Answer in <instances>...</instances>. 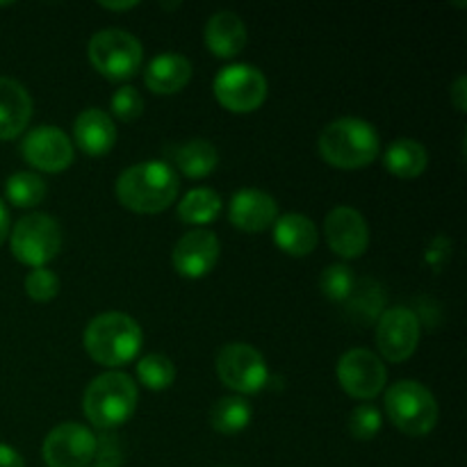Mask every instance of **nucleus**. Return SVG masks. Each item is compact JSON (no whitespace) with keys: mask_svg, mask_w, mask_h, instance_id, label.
<instances>
[{"mask_svg":"<svg viewBox=\"0 0 467 467\" xmlns=\"http://www.w3.org/2000/svg\"><path fill=\"white\" fill-rule=\"evenodd\" d=\"M192 78L190 59L181 53H162L146 67L144 82L153 94H178L185 89Z\"/></svg>","mask_w":467,"mask_h":467,"instance_id":"obj_20","label":"nucleus"},{"mask_svg":"<svg viewBox=\"0 0 467 467\" xmlns=\"http://www.w3.org/2000/svg\"><path fill=\"white\" fill-rule=\"evenodd\" d=\"M383 164L397 178H418L429 164V153L418 140H397L388 146Z\"/></svg>","mask_w":467,"mask_h":467,"instance_id":"obj_22","label":"nucleus"},{"mask_svg":"<svg viewBox=\"0 0 467 467\" xmlns=\"http://www.w3.org/2000/svg\"><path fill=\"white\" fill-rule=\"evenodd\" d=\"M420 342V319L410 308L397 306L386 310L377 324V347L390 363H404L415 354Z\"/></svg>","mask_w":467,"mask_h":467,"instance_id":"obj_12","label":"nucleus"},{"mask_svg":"<svg viewBox=\"0 0 467 467\" xmlns=\"http://www.w3.org/2000/svg\"><path fill=\"white\" fill-rule=\"evenodd\" d=\"M176 164L187 178H205L217 169L219 153L208 140H190L178 146Z\"/></svg>","mask_w":467,"mask_h":467,"instance_id":"obj_23","label":"nucleus"},{"mask_svg":"<svg viewBox=\"0 0 467 467\" xmlns=\"http://www.w3.org/2000/svg\"><path fill=\"white\" fill-rule=\"evenodd\" d=\"M465 87H467L465 76H461L459 80L454 82V87H451V103H454V108L459 109V112H465V108H467V100H465L467 91H465Z\"/></svg>","mask_w":467,"mask_h":467,"instance_id":"obj_32","label":"nucleus"},{"mask_svg":"<svg viewBox=\"0 0 467 467\" xmlns=\"http://www.w3.org/2000/svg\"><path fill=\"white\" fill-rule=\"evenodd\" d=\"M112 112L121 121H135L144 112V99H141L135 87H121L112 96Z\"/></svg>","mask_w":467,"mask_h":467,"instance_id":"obj_31","label":"nucleus"},{"mask_svg":"<svg viewBox=\"0 0 467 467\" xmlns=\"http://www.w3.org/2000/svg\"><path fill=\"white\" fill-rule=\"evenodd\" d=\"M137 409V383L123 372H105L87 386L82 410L99 429L126 424Z\"/></svg>","mask_w":467,"mask_h":467,"instance_id":"obj_4","label":"nucleus"},{"mask_svg":"<svg viewBox=\"0 0 467 467\" xmlns=\"http://www.w3.org/2000/svg\"><path fill=\"white\" fill-rule=\"evenodd\" d=\"M32 117V99L21 82L0 78V140H14L27 128Z\"/></svg>","mask_w":467,"mask_h":467,"instance_id":"obj_17","label":"nucleus"},{"mask_svg":"<svg viewBox=\"0 0 467 467\" xmlns=\"http://www.w3.org/2000/svg\"><path fill=\"white\" fill-rule=\"evenodd\" d=\"M21 153L27 164L48 173L64 171L73 162L71 140L57 126H39L27 132L21 144Z\"/></svg>","mask_w":467,"mask_h":467,"instance_id":"obj_13","label":"nucleus"},{"mask_svg":"<svg viewBox=\"0 0 467 467\" xmlns=\"http://www.w3.org/2000/svg\"><path fill=\"white\" fill-rule=\"evenodd\" d=\"M324 235L333 254L345 260L360 258L369 244V228L363 214L354 208H336L324 222Z\"/></svg>","mask_w":467,"mask_h":467,"instance_id":"obj_14","label":"nucleus"},{"mask_svg":"<svg viewBox=\"0 0 467 467\" xmlns=\"http://www.w3.org/2000/svg\"><path fill=\"white\" fill-rule=\"evenodd\" d=\"M99 451L96 436L87 427L67 422L46 436L41 456L48 467H87Z\"/></svg>","mask_w":467,"mask_h":467,"instance_id":"obj_11","label":"nucleus"},{"mask_svg":"<svg viewBox=\"0 0 467 467\" xmlns=\"http://www.w3.org/2000/svg\"><path fill=\"white\" fill-rule=\"evenodd\" d=\"M181 181L167 162L149 160L128 167L117 178V199L128 210L140 214H155L176 201Z\"/></svg>","mask_w":467,"mask_h":467,"instance_id":"obj_1","label":"nucleus"},{"mask_svg":"<svg viewBox=\"0 0 467 467\" xmlns=\"http://www.w3.org/2000/svg\"><path fill=\"white\" fill-rule=\"evenodd\" d=\"M319 287L331 301H347L356 290V276L347 265H331L319 278Z\"/></svg>","mask_w":467,"mask_h":467,"instance_id":"obj_28","label":"nucleus"},{"mask_svg":"<svg viewBox=\"0 0 467 467\" xmlns=\"http://www.w3.org/2000/svg\"><path fill=\"white\" fill-rule=\"evenodd\" d=\"M219 260V240L210 231H192L173 246L171 263L181 276L203 278Z\"/></svg>","mask_w":467,"mask_h":467,"instance_id":"obj_15","label":"nucleus"},{"mask_svg":"<svg viewBox=\"0 0 467 467\" xmlns=\"http://www.w3.org/2000/svg\"><path fill=\"white\" fill-rule=\"evenodd\" d=\"M7 235H9V210L7 205L0 201V244L7 240Z\"/></svg>","mask_w":467,"mask_h":467,"instance_id":"obj_34","label":"nucleus"},{"mask_svg":"<svg viewBox=\"0 0 467 467\" xmlns=\"http://www.w3.org/2000/svg\"><path fill=\"white\" fill-rule=\"evenodd\" d=\"M26 292H27V296H30V299L39 301V304L55 299V296H57V292H59L57 274L50 272V269H46V267L35 269V272L27 274Z\"/></svg>","mask_w":467,"mask_h":467,"instance_id":"obj_30","label":"nucleus"},{"mask_svg":"<svg viewBox=\"0 0 467 467\" xmlns=\"http://www.w3.org/2000/svg\"><path fill=\"white\" fill-rule=\"evenodd\" d=\"M381 413L377 406L360 404L351 410L349 418V433L356 441H372L379 431H381Z\"/></svg>","mask_w":467,"mask_h":467,"instance_id":"obj_29","label":"nucleus"},{"mask_svg":"<svg viewBox=\"0 0 467 467\" xmlns=\"http://www.w3.org/2000/svg\"><path fill=\"white\" fill-rule=\"evenodd\" d=\"M251 404L242 397H222L217 404L210 409V427L223 436H233L249 427L251 422Z\"/></svg>","mask_w":467,"mask_h":467,"instance_id":"obj_24","label":"nucleus"},{"mask_svg":"<svg viewBox=\"0 0 467 467\" xmlns=\"http://www.w3.org/2000/svg\"><path fill=\"white\" fill-rule=\"evenodd\" d=\"M223 208L222 196L217 194L210 187H196V190L187 192L185 199L178 203V217L185 223H196V226H203V223L214 222L219 217Z\"/></svg>","mask_w":467,"mask_h":467,"instance_id":"obj_25","label":"nucleus"},{"mask_svg":"<svg viewBox=\"0 0 467 467\" xmlns=\"http://www.w3.org/2000/svg\"><path fill=\"white\" fill-rule=\"evenodd\" d=\"M85 349L99 365L105 368H119L140 354L141 342V328L130 315L123 313H103L89 322L85 328Z\"/></svg>","mask_w":467,"mask_h":467,"instance_id":"obj_3","label":"nucleus"},{"mask_svg":"<svg viewBox=\"0 0 467 467\" xmlns=\"http://www.w3.org/2000/svg\"><path fill=\"white\" fill-rule=\"evenodd\" d=\"M274 240H276L278 249L285 251L287 255L304 258V255L313 254L317 246V226L306 214H283L274 222Z\"/></svg>","mask_w":467,"mask_h":467,"instance_id":"obj_21","label":"nucleus"},{"mask_svg":"<svg viewBox=\"0 0 467 467\" xmlns=\"http://www.w3.org/2000/svg\"><path fill=\"white\" fill-rule=\"evenodd\" d=\"M137 379L149 390H167L176 379V365L164 354H149L137 363Z\"/></svg>","mask_w":467,"mask_h":467,"instance_id":"obj_27","label":"nucleus"},{"mask_svg":"<svg viewBox=\"0 0 467 467\" xmlns=\"http://www.w3.org/2000/svg\"><path fill=\"white\" fill-rule=\"evenodd\" d=\"M100 7L114 9V12H123V9L137 7V3H100Z\"/></svg>","mask_w":467,"mask_h":467,"instance_id":"obj_35","label":"nucleus"},{"mask_svg":"<svg viewBox=\"0 0 467 467\" xmlns=\"http://www.w3.org/2000/svg\"><path fill=\"white\" fill-rule=\"evenodd\" d=\"M205 46L213 55L231 59L240 55L246 46V26L235 12H217L205 26Z\"/></svg>","mask_w":467,"mask_h":467,"instance_id":"obj_19","label":"nucleus"},{"mask_svg":"<svg viewBox=\"0 0 467 467\" xmlns=\"http://www.w3.org/2000/svg\"><path fill=\"white\" fill-rule=\"evenodd\" d=\"M62 249V228L50 214H27L12 228V254L18 263L41 269Z\"/></svg>","mask_w":467,"mask_h":467,"instance_id":"obj_7","label":"nucleus"},{"mask_svg":"<svg viewBox=\"0 0 467 467\" xmlns=\"http://www.w3.org/2000/svg\"><path fill=\"white\" fill-rule=\"evenodd\" d=\"M228 219L233 226L246 233H263L278 219V205L274 196L263 190H240L231 201Z\"/></svg>","mask_w":467,"mask_h":467,"instance_id":"obj_16","label":"nucleus"},{"mask_svg":"<svg viewBox=\"0 0 467 467\" xmlns=\"http://www.w3.org/2000/svg\"><path fill=\"white\" fill-rule=\"evenodd\" d=\"M386 413L401 433L427 436L438 424L436 397L418 381H397L386 392Z\"/></svg>","mask_w":467,"mask_h":467,"instance_id":"obj_5","label":"nucleus"},{"mask_svg":"<svg viewBox=\"0 0 467 467\" xmlns=\"http://www.w3.org/2000/svg\"><path fill=\"white\" fill-rule=\"evenodd\" d=\"M73 135L87 155H105L117 144V126L112 117L99 108H89L78 114Z\"/></svg>","mask_w":467,"mask_h":467,"instance_id":"obj_18","label":"nucleus"},{"mask_svg":"<svg viewBox=\"0 0 467 467\" xmlns=\"http://www.w3.org/2000/svg\"><path fill=\"white\" fill-rule=\"evenodd\" d=\"M217 374L223 386L240 395L260 392L269 381L263 354L246 342H231L222 347L217 356Z\"/></svg>","mask_w":467,"mask_h":467,"instance_id":"obj_9","label":"nucleus"},{"mask_svg":"<svg viewBox=\"0 0 467 467\" xmlns=\"http://www.w3.org/2000/svg\"><path fill=\"white\" fill-rule=\"evenodd\" d=\"M337 381L354 400H374L386 388L388 369L383 360L369 349H349L337 360Z\"/></svg>","mask_w":467,"mask_h":467,"instance_id":"obj_10","label":"nucleus"},{"mask_svg":"<svg viewBox=\"0 0 467 467\" xmlns=\"http://www.w3.org/2000/svg\"><path fill=\"white\" fill-rule=\"evenodd\" d=\"M379 132L372 123L342 117L328 123L317 140L319 155L336 169H363L379 155Z\"/></svg>","mask_w":467,"mask_h":467,"instance_id":"obj_2","label":"nucleus"},{"mask_svg":"<svg viewBox=\"0 0 467 467\" xmlns=\"http://www.w3.org/2000/svg\"><path fill=\"white\" fill-rule=\"evenodd\" d=\"M5 194L7 201L16 208H35L48 194V187H46L44 178L36 176L32 171H18L14 176L7 178L5 182Z\"/></svg>","mask_w":467,"mask_h":467,"instance_id":"obj_26","label":"nucleus"},{"mask_svg":"<svg viewBox=\"0 0 467 467\" xmlns=\"http://www.w3.org/2000/svg\"><path fill=\"white\" fill-rule=\"evenodd\" d=\"M213 89L219 105L231 112H254L267 99V78L251 64H231L217 73Z\"/></svg>","mask_w":467,"mask_h":467,"instance_id":"obj_8","label":"nucleus"},{"mask_svg":"<svg viewBox=\"0 0 467 467\" xmlns=\"http://www.w3.org/2000/svg\"><path fill=\"white\" fill-rule=\"evenodd\" d=\"M0 467H26L21 454L9 445H0Z\"/></svg>","mask_w":467,"mask_h":467,"instance_id":"obj_33","label":"nucleus"},{"mask_svg":"<svg viewBox=\"0 0 467 467\" xmlns=\"http://www.w3.org/2000/svg\"><path fill=\"white\" fill-rule=\"evenodd\" d=\"M89 59L99 73L109 80H130L141 67L144 48L135 35L119 27L96 32L89 39Z\"/></svg>","mask_w":467,"mask_h":467,"instance_id":"obj_6","label":"nucleus"},{"mask_svg":"<svg viewBox=\"0 0 467 467\" xmlns=\"http://www.w3.org/2000/svg\"><path fill=\"white\" fill-rule=\"evenodd\" d=\"M99 467H100V465H99Z\"/></svg>","mask_w":467,"mask_h":467,"instance_id":"obj_36","label":"nucleus"}]
</instances>
